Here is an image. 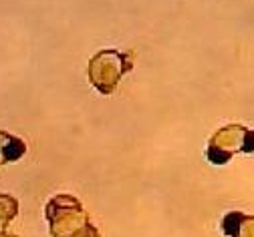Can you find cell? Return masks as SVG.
<instances>
[{
	"label": "cell",
	"instance_id": "5",
	"mask_svg": "<svg viewBox=\"0 0 254 237\" xmlns=\"http://www.w3.org/2000/svg\"><path fill=\"white\" fill-rule=\"evenodd\" d=\"M24 153H26V143L20 137L6 131H0V167L20 161Z\"/></svg>",
	"mask_w": 254,
	"mask_h": 237
},
{
	"label": "cell",
	"instance_id": "6",
	"mask_svg": "<svg viewBox=\"0 0 254 237\" xmlns=\"http://www.w3.org/2000/svg\"><path fill=\"white\" fill-rule=\"evenodd\" d=\"M18 215V201L12 195L0 193V237H10L8 225Z\"/></svg>",
	"mask_w": 254,
	"mask_h": 237
},
{
	"label": "cell",
	"instance_id": "3",
	"mask_svg": "<svg viewBox=\"0 0 254 237\" xmlns=\"http://www.w3.org/2000/svg\"><path fill=\"white\" fill-rule=\"evenodd\" d=\"M236 153H254V131L240 123L218 129L206 147V159L214 165L228 163Z\"/></svg>",
	"mask_w": 254,
	"mask_h": 237
},
{
	"label": "cell",
	"instance_id": "2",
	"mask_svg": "<svg viewBox=\"0 0 254 237\" xmlns=\"http://www.w3.org/2000/svg\"><path fill=\"white\" fill-rule=\"evenodd\" d=\"M133 69V56L115 48L99 50L89 60V81L101 95H111L125 73Z\"/></svg>",
	"mask_w": 254,
	"mask_h": 237
},
{
	"label": "cell",
	"instance_id": "1",
	"mask_svg": "<svg viewBox=\"0 0 254 237\" xmlns=\"http://www.w3.org/2000/svg\"><path fill=\"white\" fill-rule=\"evenodd\" d=\"M45 217L53 237H101L83 203L73 195L61 193L51 197L45 207Z\"/></svg>",
	"mask_w": 254,
	"mask_h": 237
},
{
	"label": "cell",
	"instance_id": "4",
	"mask_svg": "<svg viewBox=\"0 0 254 237\" xmlns=\"http://www.w3.org/2000/svg\"><path fill=\"white\" fill-rule=\"evenodd\" d=\"M222 231L228 237H254V215L230 211L222 219Z\"/></svg>",
	"mask_w": 254,
	"mask_h": 237
}]
</instances>
